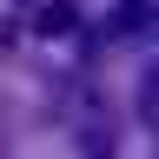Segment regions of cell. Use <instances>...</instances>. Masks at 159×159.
Returning a JSON list of instances; mask_svg holds the SVG:
<instances>
[{
    "instance_id": "277c9868",
    "label": "cell",
    "mask_w": 159,
    "mask_h": 159,
    "mask_svg": "<svg viewBox=\"0 0 159 159\" xmlns=\"http://www.w3.org/2000/svg\"><path fill=\"white\" fill-rule=\"evenodd\" d=\"M139 119H146V126L159 133V73L146 80V93H139Z\"/></svg>"
},
{
    "instance_id": "7a4b0ae2",
    "label": "cell",
    "mask_w": 159,
    "mask_h": 159,
    "mask_svg": "<svg viewBox=\"0 0 159 159\" xmlns=\"http://www.w3.org/2000/svg\"><path fill=\"white\" fill-rule=\"evenodd\" d=\"M73 159H119L113 126H86V133H80V146H73Z\"/></svg>"
},
{
    "instance_id": "6da1fadb",
    "label": "cell",
    "mask_w": 159,
    "mask_h": 159,
    "mask_svg": "<svg viewBox=\"0 0 159 159\" xmlns=\"http://www.w3.org/2000/svg\"><path fill=\"white\" fill-rule=\"evenodd\" d=\"M73 27H80V7H73V0H47V7H40V33H47V40L73 33Z\"/></svg>"
},
{
    "instance_id": "3957f363",
    "label": "cell",
    "mask_w": 159,
    "mask_h": 159,
    "mask_svg": "<svg viewBox=\"0 0 159 159\" xmlns=\"http://www.w3.org/2000/svg\"><path fill=\"white\" fill-rule=\"evenodd\" d=\"M139 27H146V0H119V7H113V40H126V33H139Z\"/></svg>"
}]
</instances>
